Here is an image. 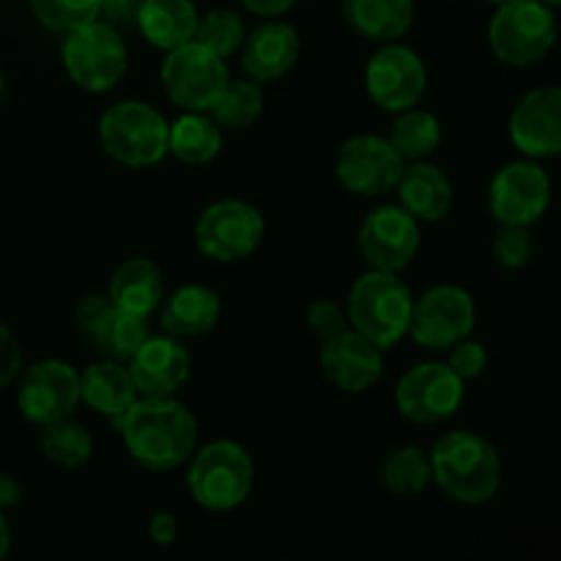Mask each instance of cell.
<instances>
[{
	"mask_svg": "<svg viewBox=\"0 0 561 561\" xmlns=\"http://www.w3.org/2000/svg\"><path fill=\"white\" fill-rule=\"evenodd\" d=\"M82 403L80 373L64 359H42L27 367L16 387V409L31 425H49V422L75 416Z\"/></svg>",
	"mask_w": 561,
	"mask_h": 561,
	"instance_id": "15",
	"label": "cell"
},
{
	"mask_svg": "<svg viewBox=\"0 0 561 561\" xmlns=\"http://www.w3.org/2000/svg\"><path fill=\"white\" fill-rule=\"evenodd\" d=\"M239 53L244 75L266 85L294 71L301 55V38L290 22H283V16L263 20L255 31H247Z\"/></svg>",
	"mask_w": 561,
	"mask_h": 561,
	"instance_id": "20",
	"label": "cell"
},
{
	"mask_svg": "<svg viewBox=\"0 0 561 561\" xmlns=\"http://www.w3.org/2000/svg\"><path fill=\"white\" fill-rule=\"evenodd\" d=\"M542 3L551 5V9H553V5H561V0H542Z\"/></svg>",
	"mask_w": 561,
	"mask_h": 561,
	"instance_id": "45",
	"label": "cell"
},
{
	"mask_svg": "<svg viewBox=\"0 0 561 561\" xmlns=\"http://www.w3.org/2000/svg\"><path fill=\"white\" fill-rule=\"evenodd\" d=\"M60 64L77 88L88 93H107L129 71V49L113 22L99 16L77 31L64 33Z\"/></svg>",
	"mask_w": 561,
	"mask_h": 561,
	"instance_id": "6",
	"label": "cell"
},
{
	"mask_svg": "<svg viewBox=\"0 0 561 561\" xmlns=\"http://www.w3.org/2000/svg\"><path fill=\"white\" fill-rule=\"evenodd\" d=\"M159 80H162L164 93L175 107L208 113L222 88L228 85L230 69L228 60L192 38V42L164 53L162 66H159Z\"/></svg>",
	"mask_w": 561,
	"mask_h": 561,
	"instance_id": "9",
	"label": "cell"
},
{
	"mask_svg": "<svg viewBox=\"0 0 561 561\" xmlns=\"http://www.w3.org/2000/svg\"><path fill=\"white\" fill-rule=\"evenodd\" d=\"M466 398V381L447 362H420L394 383L398 414L411 425H442L453 420Z\"/></svg>",
	"mask_w": 561,
	"mask_h": 561,
	"instance_id": "10",
	"label": "cell"
},
{
	"mask_svg": "<svg viewBox=\"0 0 561 561\" xmlns=\"http://www.w3.org/2000/svg\"><path fill=\"white\" fill-rule=\"evenodd\" d=\"M195 247L214 263L247 261L266 236V219L261 208L239 197H222L208 203L195 219Z\"/></svg>",
	"mask_w": 561,
	"mask_h": 561,
	"instance_id": "8",
	"label": "cell"
},
{
	"mask_svg": "<svg viewBox=\"0 0 561 561\" xmlns=\"http://www.w3.org/2000/svg\"><path fill=\"white\" fill-rule=\"evenodd\" d=\"M488 3H496V5H502V3H507V0H488Z\"/></svg>",
	"mask_w": 561,
	"mask_h": 561,
	"instance_id": "47",
	"label": "cell"
},
{
	"mask_svg": "<svg viewBox=\"0 0 561 561\" xmlns=\"http://www.w3.org/2000/svg\"><path fill=\"white\" fill-rule=\"evenodd\" d=\"M551 203V179L537 162H510L488 186V208L499 225L531 228Z\"/></svg>",
	"mask_w": 561,
	"mask_h": 561,
	"instance_id": "16",
	"label": "cell"
},
{
	"mask_svg": "<svg viewBox=\"0 0 561 561\" xmlns=\"http://www.w3.org/2000/svg\"><path fill=\"white\" fill-rule=\"evenodd\" d=\"M444 140L442 121L431 110L416 107L394 113V124L389 129V142L398 148L405 162H420V159L433 157Z\"/></svg>",
	"mask_w": 561,
	"mask_h": 561,
	"instance_id": "28",
	"label": "cell"
},
{
	"mask_svg": "<svg viewBox=\"0 0 561 561\" xmlns=\"http://www.w3.org/2000/svg\"><path fill=\"white\" fill-rule=\"evenodd\" d=\"M510 140L529 159L561 153V88L540 85L520 96L510 113Z\"/></svg>",
	"mask_w": 561,
	"mask_h": 561,
	"instance_id": "18",
	"label": "cell"
},
{
	"mask_svg": "<svg viewBox=\"0 0 561 561\" xmlns=\"http://www.w3.org/2000/svg\"><path fill=\"white\" fill-rule=\"evenodd\" d=\"M9 548H11V529H9V524H5L3 513H0V559L9 553Z\"/></svg>",
	"mask_w": 561,
	"mask_h": 561,
	"instance_id": "44",
	"label": "cell"
},
{
	"mask_svg": "<svg viewBox=\"0 0 561 561\" xmlns=\"http://www.w3.org/2000/svg\"><path fill=\"white\" fill-rule=\"evenodd\" d=\"M99 3H102V16H107V22H135L140 0H99Z\"/></svg>",
	"mask_w": 561,
	"mask_h": 561,
	"instance_id": "42",
	"label": "cell"
},
{
	"mask_svg": "<svg viewBox=\"0 0 561 561\" xmlns=\"http://www.w3.org/2000/svg\"><path fill=\"white\" fill-rule=\"evenodd\" d=\"M250 14L261 16V20H279L283 14H288L296 5V0H241Z\"/></svg>",
	"mask_w": 561,
	"mask_h": 561,
	"instance_id": "41",
	"label": "cell"
},
{
	"mask_svg": "<svg viewBox=\"0 0 561 561\" xmlns=\"http://www.w3.org/2000/svg\"><path fill=\"white\" fill-rule=\"evenodd\" d=\"M124 447L142 469L175 471L190 463L201 438L197 416L175 398H137L115 422Z\"/></svg>",
	"mask_w": 561,
	"mask_h": 561,
	"instance_id": "1",
	"label": "cell"
},
{
	"mask_svg": "<svg viewBox=\"0 0 561 561\" xmlns=\"http://www.w3.org/2000/svg\"><path fill=\"white\" fill-rule=\"evenodd\" d=\"M255 463L247 447L230 438L197 447L186 463V491L206 513H233L250 499Z\"/></svg>",
	"mask_w": 561,
	"mask_h": 561,
	"instance_id": "4",
	"label": "cell"
},
{
	"mask_svg": "<svg viewBox=\"0 0 561 561\" xmlns=\"http://www.w3.org/2000/svg\"><path fill=\"white\" fill-rule=\"evenodd\" d=\"M405 159L383 135H354L337 148L334 179L356 197H381L398 186Z\"/></svg>",
	"mask_w": 561,
	"mask_h": 561,
	"instance_id": "12",
	"label": "cell"
},
{
	"mask_svg": "<svg viewBox=\"0 0 561 561\" xmlns=\"http://www.w3.org/2000/svg\"><path fill=\"white\" fill-rule=\"evenodd\" d=\"M447 365L453 367V370L458 373L466 383L477 381V378L488 370L485 345L477 343V340H471V337L460 340V343H455L453 348H449Z\"/></svg>",
	"mask_w": 561,
	"mask_h": 561,
	"instance_id": "37",
	"label": "cell"
},
{
	"mask_svg": "<svg viewBox=\"0 0 561 561\" xmlns=\"http://www.w3.org/2000/svg\"><path fill=\"white\" fill-rule=\"evenodd\" d=\"M433 482L453 502L466 507L488 504L502 488V458L499 449L477 431H449L431 447Z\"/></svg>",
	"mask_w": 561,
	"mask_h": 561,
	"instance_id": "2",
	"label": "cell"
},
{
	"mask_svg": "<svg viewBox=\"0 0 561 561\" xmlns=\"http://www.w3.org/2000/svg\"><path fill=\"white\" fill-rule=\"evenodd\" d=\"M126 365L140 398H175L192 376L190 348L168 332L148 334Z\"/></svg>",
	"mask_w": 561,
	"mask_h": 561,
	"instance_id": "17",
	"label": "cell"
},
{
	"mask_svg": "<svg viewBox=\"0 0 561 561\" xmlns=\"http://www.w3.org/2000/svg\"><path fill=\"white\" fill-rule=\"evenodd\" d=\"M219 151H222V126L211 118V113L184 110L170 124L168 153L186 168H203L214 162Z\"/></svg>",
	"mask_w": 561,
	"mask_h": 561,
	"instance_id": "27",
	"label": "cell"
},
{
	"mask_svg": "<svg viewBox=\"0 0 561 561\" xmlns=\"http://www.w3.org/2000/svg\"><path fill=\"white\" fill-rule=\"evenodd\" d=\"M356 247L367 268L400 274L420 255V222L398 203H383L362 219Z\"/></svg>",
	"mask_w": 561,
	"mask_h": 561,
	"instance_id": "13",
	"label": "cell"
},
{
	"mask_svg": "<svg viewBox=\"0 0 561 561\" xmlns=\"http://www.w3.org/2000/svg\"><path fill=\"white\" fill-rule=\"evenodd\" d=\"M96 135L102 151L124 168H157L168 157V118L140 99L115 102L113 107L104 110Z\"/></svg>",
	"mask_w": 561,
	"mask_h": 561,
	"instance_id": "5",
	"label": "cell"
},
{
	"mask_svg": "<svg viewBox=\"0 0 561 561\" xmlns=\"http://www.w3.org/2000/svg\"><path fill=\"white\" fill-rule=\"evenodd\" d=\"M433 466L431 453L416 444L392 449L381 463V485L398 499H414L431 488Z\"/></svg>",
	"mask_w": 561,
	"mask_h": 561,
	"instance_id": "30",
	"label": "cell"
},
{
	"mask_svg": "<svg viewBox=\"0 0 561 561\" xmlns=\"http://www.w3.org/2000/svg\"><path fill=\"white\" fill-rule=\"evenodd\" d=\"M148 334H151L148 318L135 316V312H126L113 305V310L102 318V323H99L88 337H91L93 348H96L104 359H115L126 365V362L135 356V351L146 343Z\"/></svg>",
	"mask_w": 561,
	"mask_h": 561,
	"instance_id": "29",
	"label": "cell"
},
{
	"mask_svg": "<svg viewBox=\"0 0 561 561\" xmlns=\"http://www.w3.org/2000/svg\"><path fill=\"white\" fill-rule=\"evenodd\" d=\"M414 0H343V20L373 44L400 42L414 25Z\"/></svg>",
	"mask_w": 561,
	"mask_h": 561,
	"instance_id": "25",
	"label": "cell"
},
{
	"mask_svg": "<svg viewBox=\"0 0 561 561\" xmlns=\"http://www.w3.org/2000/svg\"><path fill=\"white\" fill-rule=\"evenodd\" d=\"M488 44L502 64L531 66L557 44V16L542 0H507L488 25Z\"/></svg>",
	"mask_w": 561,
	"mask_h": 561,
	"instance_id": "7",
	"label": "cell"
},
{
	"mask_svg": "<svg viewBox=\"0 0 561 561\" xmlns=\"http://www.w3.org/2000/svg\"><path fill=\"white\" fill-rule=\"evenodd\" d=\"M411 310H414V296L409 285L398 274L378 272V268L359 274L345 299L348 327L383 351L409 337Z\"/></svg>",
	"mask_w": 561,
	"mask_h": 561,
	"instance_id": "3",
	"label": "cell"
},
{
	"mask_svg": "<svg viewBox=\"0 0 561 561\" xmlns=\"http://www.w3.org/2000/svg\"><path fill=\"white\" fill-rule=\"evenodd\" d=\"M3 85H5V82H3V75H0V96H3Z\"/></svg>",
	"mask_w": 561,
	"mask_h": 561,
	"instance_id": "46",
	"label": "cell"
},
{
	"mask_svg": "<svg viewBox=\"0 0 561 561\" xmlns=\"http://www.w3.org/2000/svg\"><path fill=\"white\" fill-rule=\"evenodd\" d=\"M535 255V239H531L529 228H520V225H502V230L493 239V257H496L499 266H504L507 272H518Z\"/></svg>",
	"mask_w": 561,
	"mask_h": 561,
	"instance_id": "35",
	"label": "cell"
},
{
	"mask_svg": "<svg viewBox=\"0 0 561 561\" xmlns=\"http://www.w3.org/2000/svg\"><path fill=\"white\" fill-rule=\"evenodd\" d=\"M318 359L323 376L345 394L370 392L383 376V348L351 327L323 340Z\"/></svg>",
	"mask_w": 561,
	"mask_h": 561,
	"instance_id": "19",
	"label": "cell"
},
{
	"mask_svg": "<svg viewBox=\"0 0 561 561\" xmlns=\"http://www.w3.org/2000/svg\"><path fill=\"white\" fill-rule=\"evenodd\" d=\"M247 38L244 20L233 9H211L201 14L195 31V42L206 44L219 58H233Z\"/></svg>",
	"mask_w": 561,
	"mask_h": 561,
	"instance_id": "33",
	"label": "cell"
},
{
	"mask_svg": "<svg viewBox=\"0 0 561 561\" xmlns=\"http://www.w3.org/2000/svg\"><path fill=\"white\" fill-rule=\"evenodd\" d=\"M33 16L42 22L47 31L69 33L88 22L102 16V3L99 0H27Z\"/></svg>",
	"mask_w": 561,
	"mask_h": 561,
	"instance_id": "34",
	"label": "cell"
},
{
	"mask_svg": "<svg viewBox=\"0 0 561 561\" xmlns=\"http://www.w3.org/2000/svg\"><path fill=\"white\" fill-rule=\"evenodd\" d=\"M365 91L383 113H403L416 107L427 91L425 60L400 42L381 44L367 60Z\"/></svg>",
	"mask_w": 561,
	"mask_h": 561,
	"instance_id": "14",
	"label": "cell"
},
{
	"mask_svg": "<svg viewBox=\"0 0 561 561\" xmlns=\"http://www.w3.org/2000/svg\"><path fill=\"white\" fill-rule=\"evenodd\" d=\"M107 296L115 307L148 318L164 299V274L148 257H129L110 277Z\"/></svg>",
	"mask_w": 561,
	"mask_h": 561,
	"instance_id": "26",
	"label": "cell"
},
{
	"mask_svg": "<svg viewBox=\"0 0 561 561\" xmlns=\"http://www.w3.org/2000/svg\"><path fill=\"white\" fill-rule=\"evenodd\" d=\"M263 99H266L263 96V82L252 80L247 75L239 77V80L230 77L228 85L222 88V93H219V99L214 102V107L208 113L222 126V131L250 129L263 115Z\"/></svg>",
	"mask_w": 561,
	"mask_h": 561,
	"instance_id": "31",
	"label": "cell"
},
{
	"mask_svg": "<svg viewBox=\"0 0 561 561\" xmlns=\"http://www.w3.org/2000/svg\"><path fill=\"white\" fill-rule=\"evenodd\" d=\"M80 394L82 403L93 411V414L104 416L115 425L126 411L135 405L137 394L135 381H131L129 365L115 359H99L88 365L80 373Z\"/></svg>",
	"mask_w": 561,
	"mask_h": 561,
	"instance_id": "23",
	"label": "cell"
},
{
	"mask_svg": "<svg viewBox=\"0 0 561 561\" xmlns=\"http://www.w3.org/2000/svg\"><path fill=\"white\" fill-rule=\"evenodd\" d=\"M38 449L49 463L60 466V469H82L93 455V438L85 425L66 416V420L49 422L42 427Z\"/></svg>",
	"mask_w": 561,
	"mask_h": 561,
	"instance_id": "32",
	"label": "cell"
},
{
	"mask_svg": "<svg viewBox=\"0 0 561 561\" xmlns=\"http://www.w3.org/2000/svg\"><path fill=\"white\" fill-rule=\"evenodd\" d=\"M110 310H113V299H110V296H102V294L82 296L75 307V321L77 327H80V332L91 334Z\"/></svg>",
	"mask_w": 561,
	"mask_h": 561,
	"instance_id": "39",
	"label": "cell"
},
{
	"mask_svg": "<svg viewBox=\"0 0 561 561\" xmlns=\"http://www.w3.org/2000/svg\"><path fill=\"white\" fill-rule=\"evenodd\" d=\"M20 502V482L11 474H0V510L14 507Z\"/></svg>",
	"mask_w": 561,
	"mask_h": 561,
	"instance_id": "43",
	"label": "cell"
},
{
	"mask_svg": "<svg viewBox=\"0 0 561 561\" xmlns=\"http://www.w3.org/2000/svg\"><path fill=\"white\" fill-rule=\"evenodd\" d=\"M348 327V316H345L343 305L334 299H316L307 307V329L316 340H329L340 334Z\"/></svg>",
	"mask_w": 561,
	"mask_h": 561,
	"instance_id": "36",
	"label": "cell"
},
{
	"mask_svg": "<svg viewBox=\"0 0 561 561\" xmlns=\"http://www.w3.org/2000/svg\"><path fill=\"white\" fill-rule=\"evenodd\" d=\"M22 373V348L16 334L0 321V389L11 387Z\"/></svg>",
	"mask_w": 561,
	"mask_h": 561,
	"instance_id": "38",
	"label": "cell"
},
{
	"mask_svg": "<svg viewBox=\"0 0 561 561\" xmlns=\"http://www.w3.org/2000/svg\"><path fill=\"white\" fill-rule=\"evenodd\" d=\"M197 20H201V11H197L195 0H140L135 14L140 36L159 53H170V49L192 42Z\"/></svg>",
	"mask_w": 561,
	"mask_h": 561,
	"instance_id": "24",
	"label": "cell"
},
{
	"mask_svg": "<svg viewBox=\"0 0 561 561\" xmlns=\"http://www.w3.org/2000/svg\"><path fill=\"white\" fill-rule=\"evenodd\" d=\"M162 332L179 340H195L211 332L222 316V299L203 283L179 285L162 299Z\"/></svg>",
	"mask_w": 561,
	"mask_h": 561,
	"instance_id": "22",
	"label": "cell"
},
{
	"mask_svg": "<svg viewBox=\"0 0 561 561\" xmlns=\"http://www.w3.org/2000/svg\"><path fill=\"white\" fill-rule=\"evenodd\" d=\"M148 537L157 542L159 548H170L179 540V518L170 510H157L148 520Z\"/></svg>",
	"mask_w": 561,
	"mask_h": 561,
	"instance_id": "40",
	"label": "cell"
},
{
	"mask_svg": "<svg viewBox=\"0 0 561 561\" xmlns=\"http://www.w3.org/2000/svg\"><path fill=\"white\" fill-rule=\"evenodd\" d=\"M398 206H403L416 222H442L455 203V186L438 164L420 159L405 162L398 186Z\"/></svg>",
	"mask_w": 561,
	"mask_h": 561,
	"instance_id": "21",
	"label": "cell"
},
{
	"mask_svg": "<svg viewBox=\"0 0 561 561\" xmlns=\"http://www.w3.org/2000/svg\"><path fill=\"white\" fill-rule=\"evenodd\" d=\"M477 327V305L460 285H433L414 299L409 334L420 348L449 351L471 337Z\"/></svg>",
	"mask_w": 561,
	"mask_h": 561,
	"instance_id": "11",
	"label": "cell"
}]
</instances>
